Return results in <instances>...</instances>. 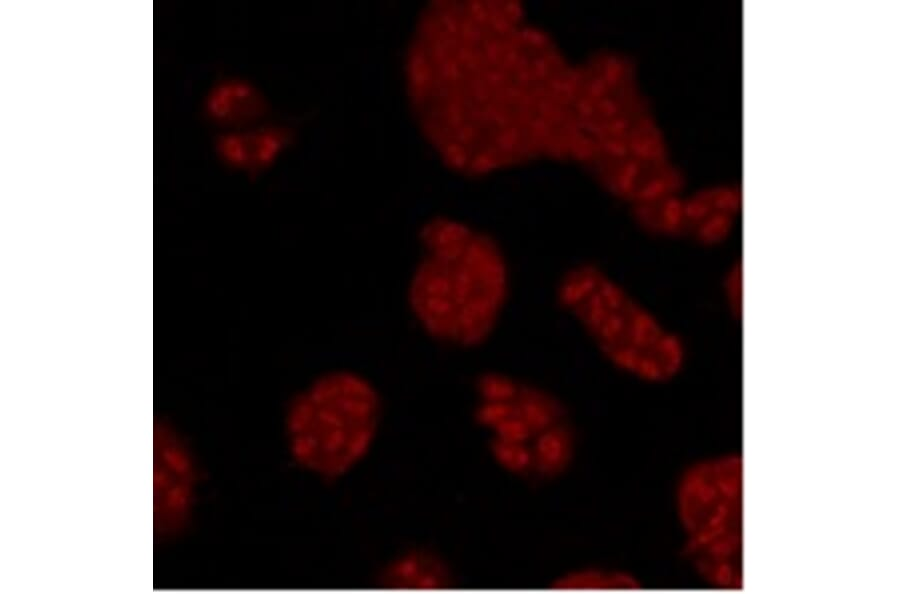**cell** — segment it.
I'll use <instances>...</instances> for the list:
<instances>
[{
    "label": "cell",
    "instance_id": "cell-12",
    "mask_svg": "<svg viewBox=\"0 0 900 594\" xmlns=\"http://www.w3.org/2000/svg\"><path fill=\"white\" fill-rule=\"evenodd\" d=\"M563 591H637L643 588L633 573L617 567L587 565L569 570L553 582Z\"/></svg>",
    "mask_w": 900,
    "mask_h": 594
},
{
    "label": "cell",
    "instance_id": "cell-3",
    "mask_svg": "<svg viewBox=\"0 0 900 594\" xmlns=\"http://www.w3.org/2000/svg\"><path fill=\"white\" fill-rule=\"evenodd\" d=\"M554 299L592 350L622 376L661 385L684 368L682 337L607 268L586 261L570 265L555 283Z\"/></svg>",
    "mask_w": 900,
    "mask_h": 594
},
{
    "label": "cell",
    "instance_id": "cell-1",
    "mask_svg": "<svg viewBox=\"0 0 900 594\" xmlns=\"http://www.w3.org/2000/svg\"><path fill=\"white\" fill-rule=\"evenodd\" d=\"M574 78L550 37L509 1L426 3L404 61L420 133L447 168L474 179L571 155Z\"/></svg>",
    "mask_w": 900,
    "mask_h": 594
},
{
    "label": "cell",
    "instance_id": "cell-9",
    "mask_svg": "<svg viewBox=\"0 0 900 594\" xmlns=\"http://www.w3.org/2000/svg\"><path fill=\"white\" fill-rule=\"evenodd\" d=\"M291 138L288 127L258 124L220 134L215 150L227 166L252 176L268 168L290 144Z\"/></svg>",
    "mask_w": 900,
    "mask_h": 594
},
{
    "label": "cell",
    "instance_id": "cell-5",
    "mask_svg": "<svg viewBox=\"0 0 900 594\" xmlns=\"http://www.w3.org/2000/svg\"><path fill=\"white\" fill-rule=\"evenodd\" d=\"M473 415L490 454L506 473L530 482L553 481L573 466L578 434L565 402L537 382L504 370L475 380Z\"/></svg>",
    "mask_w": 900,
    "mask_h": 594
},
{
    "label": "cell",
    "instance_id": "cell-2",
    "mask_svg": "<svg viewBox=\"0 0 900 594\" xmlns=\"http://www.w3.org/2000/svg\"><path fill=\"white\" fill-rule=\"evenodd\" d=\"M513 291L511 259L495 234L453 214L422 221L404 303L427 341L452 352L481 349L504 321Z\"/></svg>",
    "mask_w": 900,
    "mask_h": 594
},
{
    "label": "cell",
    "instance_id": "cell-11",
    "mask_svg": "<svg viewBox=\"0 0 900 594\" xmlns=\"http://www.w3.org/2000/svg\"><path fill=\"white\" fill-rule=\"evenodd\" d=\"M445 566L430 554L404 553L390 561L381 575V583L389 588L410 589L447 584Z\"/></svg>",
    "mask_w": 900,
    "mask_h": 594
},
{
    "label": "cell",
    "instance_id": "cell-6",
    "mask_svg": "<svg viewBox=\"0 0 900 594\" xmlns=\"http://www.w3.org/2000/svg\"><path fill=\"white\" fill-rule=\"evenodd\" d=\"M674 511L687 563L706 585L743 587V463L725 453L687 466L674 489Z\"/></svg>",
    "mask_w": 900,
    "mask_h": 594
},
{
    "label": "cell",
    "instance_id": "cell-4",
    "mask_svg": "<svg viewBox=\"0 0 900 594\" xmlns=\"http://www.w3.org/2000/svg\"><path fill=\"white\" fill-rule=\"evenodd\" d=\"M383 415L382 394L367 375L346 367L324 370L297 388L284 406L286 454L313 479L342 480L370 455Z\"/></svg>",
    "mask_w": 900,
    "mask_h": 594
},
{
    "label": "cell",
    "instance_id": "cell-10",
    "mask_svg": "<svg viewBox=\"0 0 900 594\" xmlns=\"http://www.w3.org/2000/svg\"><path fill=\"white\" fill-rule=\"evenodd\" d=\"M205 111L215 123L235 130L257 125L267 115L268 103L250 82L227 78L209 90Z\"/></svg>",
    "mask_w": 900,
    "mask_h": 594
},
{
    "label": "cell",
    "instance_id": "cell-13",
    "mask_svg": "<svg viewBox=\"0 0 900 594\" xmlns=\"http://www.w3.org/2000/svg\"><path fill=\"white\" fill-rule=\"evenodd\" d=\"M725 292L729 305L738 309L740 305L741 274L737 267L732 269L725 280Z\"/></svg>",
    "mask_w": 900,
    "mask_h": 594
},
{
    "label": "cell",
    "instance_id": "cell-8",
    "mask_svg": "<svg viewBox=\"0 0 900 594\" xmlns=\"http://www.w3.org/2000/svg\"><path fill=\"white\" fill-rule=\"evenodd\" d=\"M741 208L737 187L715 186L688 196L680 193L669 212L663 240L717 246L733 232Z\"/></svg>",
    "mask_w": 900,
    "mask_h": 594
},
{
    "label": "cell",
    "instance_id": "cell-7",
    "mask_svg": "<svg viewBox=\"0 0 900 594\" xmlns=\"http://www.w3.org/2000/svg\"><path fill=\"white\" fill-rule=\"evenodd\" d=\"M202 469L185 435L172 423L153 426V528L160 539L182 535L194 521Z\"/></svg>",
    "mask_w": 900,
    "mask_h": 594
}]
</instances>
